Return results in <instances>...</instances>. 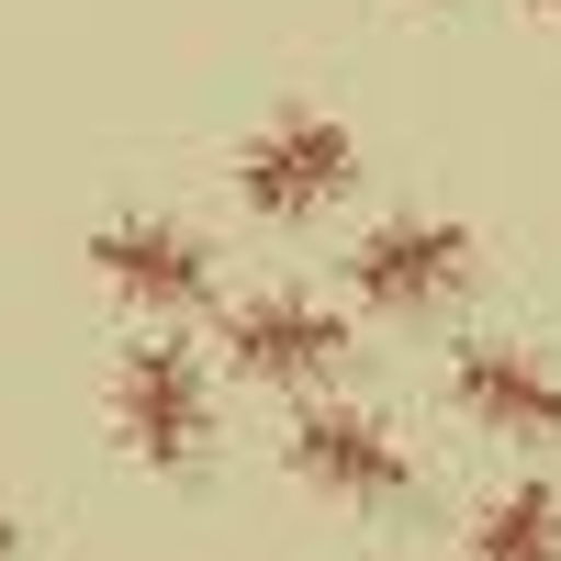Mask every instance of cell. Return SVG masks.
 Instances as JSON below:
<instances>
[{
  "mask_svg": "<svg viewBox=\"0 0 561 561\" xmlns=\"http://www.w3.org/2000/svg\"><path fill=\"white\" fill-rule=\"evenodd\" d=\"M539 12H550V23H561V0H539Z\"/></svg>",
  "mask_w": 561,
  "mask_h": 561,
  "instance_id": "30bf717a",
  "label": "cell"
},
{
  "mask_svg": "<svg viewBox=\"0 0 561 561\" xmlns=\"http://www.w3.org/2000/svg\"><path fill=\"white\" fill-rule=\"evenodd\" d=\"M348 180H359V135L337 113H314V102L270 113L248 147H237V203L259 225H314L325 203H348Z\"/></svg>",
  "mask_w": 561,
  "mask_h": 561,
  "instance_id": "6da1fadb",
  "label": "cell"
},
{
  "mask_svg": "<svg viewBox=\"0 0 561 561\" xmlns=\"http://www.w3.org/2000/svg\"><path fill=\"white\" fill-rule=\"evenodd\" d=\"M472 561H561V483H517L472 517Z\"/></svg>",
  "mask_w": 561,
  "mask_h": 561,
  "instance_id": "ba28073f",
  "label": "cell"
},
{
  "mask_svg": "<svg viewBox=\"0 0 561 561\" xmlns=\"http://www.w3.org/2000/svg\"><path fill=\"white\" fill-rule=\"evenodd\" d=\"M113 438L147 460V472H203L214 449V382L180 337H135L113 359Z\"/></svg>",
  "mask_w": 561,
  "mask_h": 561,
  "instance_id": "7a4b0ae2",
  "label": "cell"
},
{
  "mask_svg": "<svg viewBox=\"0 0 561 561\" xmlns=\"http://www.w3.org/2000/svg\"><path fill=\"white\" fill-rule=\"evenodd\" d=\"M0 561H23V528H12V517H0Z\"/></svg>",
  "mask_w": 561,
  "mask_h": 561,
  "instance_id": "9c48e42d",
  "label": "cell"
},
{
  "mask_svg": "<svg viewBox=\"0 0 561 561\" xmlns=\"http://www.w3.org/2000/svg\"><path fill=\"white\" fill-rule=\"evenodd\" d=\"M225 359H237V382L314 393L348 370V314L314 293H248V304H225Z\"/></svg>",
  "mask_w": 561,
  "mask_h": 561,
  "instance_id": "277c9868",
  "label": "cell"
},
{
  "mask_svg": "<svg viewBox=\"0 0 561 561\" xmlns=\"http://www.w3.org/2000/svg\"><path fill=\"white\" fill-rule=\"evenodd\" d=\"M449 404L483 438H561V370L539 348H505V337H460L449 348Z\"/></svg>",
  "mask_w": 561,
  "mask_h": 561,
  "instance_id": "52a82bcc",
  "label": "cell"
},
{
  "mask_svg": "<svg viewBox=\"0 0 561 561\" xmlns=\"http://www.w3.org/2000/svg\"><path fill=\"white\" fill-rule=\"evenodd\" d=\"M90 270H102V293H124L158 325L214 304V248L192 237V225H169V214H113L102 237H90Z\"/></svg>",
  "mask_w": 561,
  "mask_h": 561,
  "instance_id": "5b68a950",
  "label": "cell"
},
{
  "mask_svg": "<svg viewBox=\"0 0 561 561\" xmlns=\"http://www.w3.org/2000/svg\"><path fill=\"white\" fill-rule=\"evenodd\" d=\"M280 460H293L314 494H337V505H393V494H415V449L382 427V415H359V404H304L293 438H280Z\"/></svg>",
  "mask_w": 561,
  "mask_h": 561,
  "instance_id": "8992f818",
  "label": "cell"
},
{
  "mask_svg": "<svg viewBox=\"0 0 561 561\" xmlns=\"http://www.w3.org/2000/svg\"><path fill=\"white\" fill-rule=\"evenodd\" d=\"M460 280H472V225H449V214H382L370 237L348 248V293L370 314H438Z\"/></svg>",
  "mask_w": 561,
  "mask_h": 561,
  "instance_id": "3957f363",
  "label": "cell"
}]
</instances>
